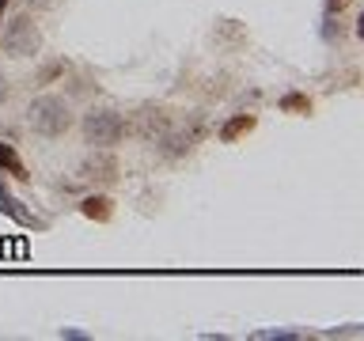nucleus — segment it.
<instances>
[{"label":"nucleus","mask_w":364,"mask_h":341,"mask_svg":"<svg viewBox=\"0 0 364 341\" xmlns=\"http://www.w3.org/2000/svg\"><path fill=\"white\" fill-rule=\"evenodd\" d=\"M4 45L16 57H27V53H34L38 50V31H34V23L31 19H16L8 27V34H4Z\"/></svg>","instance_id":"nucleus-2"},{"label":"nucleus","mask_w":364,"mask_h":341,"mask_svg":"<svg viewBox=\"0 0 364 341\" xmlns=\"http://www.w3.org/2000/svg\"><path fill=\"white\" fill-rule=\"evenodd\" d=\"M118 133H122V121L114 118V114H91L87 136L95 144H114V141H118Z\"/></svg>","instance_id":"nucleus-3"},{"label":"nucleus","mask_w":364,"mask_h":341,"mask_svg":"<svg viewBox=\"0 0 364 341\" xmlns=\"http://www.w3.org/2000/svg\"><path fill=\"white\" fill-rule=\"evenodd\" d=\"M31 125H34V129H42V133H61L65 125H68L65 102H61V99H42V102H34Z\"/></svg>","instance_id":"nucleus-1"}]
</instances>
